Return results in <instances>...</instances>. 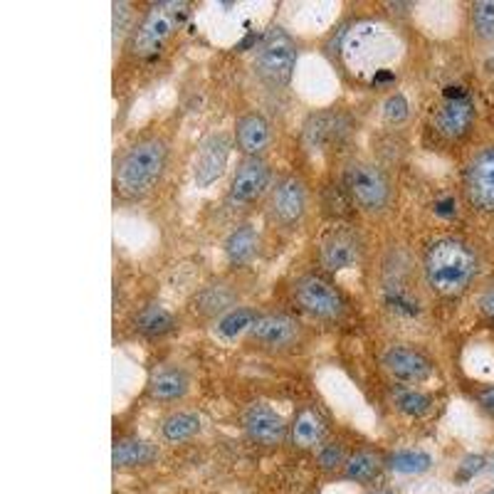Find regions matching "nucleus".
Instances as JSON below:
<instances>
[{"mask_svg":"<svg viewBox=\"0 0 494 494\" xmlns=\"http://www.w3.org/2000/svg\"><path fill=\"white\" fill-rule=\"evenodd\" d=\"M198 430H200V418L196 413H173L161 425V433L168 443H183L188 437H193Z\"/></svg>","mask_w":494,"mask_h":494,"instance_id":"nucleus-24","label":"nucleus"},{"mask_svg":"<svg viewBox=\"0 0 494 494\" xmlns=\"http://www.w3.org/2000/svg\"><path fill=\"white\" fill-rule=\"evenodd\" d=\"M306 210V186L302 178L285 176L277 181L269 196V216L275 217L279 225H295L302 220Z\"/></svg>","mask_w":494,"mask_h":494,"instance_id":"nucleus-9","label":"nucleus"},{"mask_svg":"<svg viewBox=\"0 0 494 494\" xmlns=\"http://www.w3.org/2000/svg\"><path fill=\"white\" fill-rule=\"evenodd\" d=\"M474 32L482 40H494V0H482L472 5Z\"/></svg>","mask_w":494,"mask_h":494,"instance_id":"nucleus-30","label":"nucleus"},{"mask_svg":"<svg viewBox=\"0 0 494 494\" xmlns=\"http://www.w3.org/2000/svg\"><path fill=\"white\" fill-rule=\"evenodd\" d=\"M260 319L255 309H250V306H233L230 312L217 319L216 331L217 336H223V339H237V336H243L245 331H252V326Z\"/></svg>","mask_w":494,"mask_h":494,"instance_id":"nucleus-22","label":"nucleus"},{"mask_svg":"<svg viewBox=\"0 0 494 494\" xmlns=\"http://www.w3.org/2000/svg\"><path fill=\"white\" fill-rule=\"evenodd\" d=\"M296 304L314 319H336L344 312V299L331 282L324 277L304 275L295 282Z\"/></svg>","mask_w":494,"mask_h":494,"instance_id":"nucleus-6","label":"nucleus"},{"mask_svg":"<svg viewBox=\"0 0 494 494\" xmlns=\"http://www.w3.org/2000/svg\"><path fill=\"white\" fill-rule=\"evenodd\" d=\"M346 463H348V460H346L344 447L339 443H329L319 450V464L324 467L326 472H334L339 467H346Z\"/></svg>","mask_w":494,"mask_h":494,"instance_id":"nucleus-31","label":"nucleus"},{"mask_svg":"<svg viewBox=\"0 0 494 494\" xmlns=\"http://www.w3.org/2000/svg\"><path fill=\"white\" fill-rule=\"evenodd\" d=\"M137 329L146 336H163L173 329V314L161 304H146L137 314Z\"/></svg>","mask_w":494,"mask_h":494,"instance_id":"nucleus-23","label":"nucleus"},{"mask_svg":"<svg viewBox=\"0 0 494 494\" xmlns=\"http://www.w3.org/2000/svg\"><path fill=\"white\" fill-rule=\"evenodd\" d=\"M235 137L237 148H240L247 158H255L269 146V124H267V119L260 117V114H245V117L237 119Z\"/></svg>","mask_w":494,"mask_h":494,"instance_id":"nucleus-16","label":"nucleus"},{"mask_svg":"<svg viewBox=\"0 0 494 494\" xmlns=\"http://www.w3.org/2000/svg\"><path fill=\"white\" fill-rule=\"evenodd\" d=\"M435 213H437V216H454L453 198H445V200H440V203H435Z\"/></svg>","mask_w":494,"mask_h":494,"instance_id":"nucleus-36","label":"nucleus"},{"mask_svg":"<svg viewBox=\"0 0 494 494\" xmlns=\"http://www.w3.org/2000/svg\"><path fill=\"white\" fill-rule=\"evenodd\" d=\"M395 408L401 410V413L410 415V418H420V415L430 413V408H433V401H430V395H425L423 391H415V388H398L393 395Z\"/></svg>","mask_w":494,"mask_h":494,"instance_id":"nucleus-27","label":"nucleus"},{"mask_svg":"<svg viewBox=\"0 0 494 494\" xmlns=\"http://www.w3.org/2000/svg\"><path fill=\"white\" fill-rule=\"evenodd\" d=\"M245 430L255 443L277 445L285 440L287 425H285V418H282L279 413H275L269 405L255 403L247 408Z\"/></svg>","mask_w":494,"mask_h":494,"instance_id":"nucleus-14","label":"nucleus"},{"mask_svg":"<svg viewBox=\"0 0 494 494\" xmlns=\"http://www.w3.org/2000/svg\"><path fill=\"white\" fill-rule=\"evenodd\" d=\"M257 247H260V237L252 225H240L233 230L225 240V255L230 265H245L255 257Z\"/></svg>","mask_w":494,"mask_h":494,"instance_id":"nucleus-20","label":"nucleus"},{"mask_svg":"<svg viewBox=\"0 0 494 494\" xmlns=\"http://www.w3.org/2000/svg\"><path fill=\"white\" fill-rule=\"evenodd\" d=\"M381 35V30L374 22H358L356 28L346 30L344 52L346 55H364L366 49L374 48V42Z\"/></svg>","mask_w":494,"mask_h":494,"instance_id":"nucleus-26","label":"nucleus"},{"mask_svg":"<svg viewBox=\"0 0 494 494\" xmlns=\"http://www.w3.org/2000/svg\"><path fill=\"white\" fill-rule=\"evenodd\" d=\"M464 188L470 206L480 213H494V146L477 151L467 163Z\"/></svg>","mask_w":494,"mask_h":494,"instance_id":"nucleus-8","label":"nucleus"},{"mask_svg":"<svg viewBox=\"0 0 494 494\" xmlns=\"http://www.w3.org/2000/svg\"><path fill=\"white\" fill-rule=\"evenodd\" d=\"M378 467H381V463L374 453H356L346 463V477L354 482H371L378 474Z\"/></svg>","mask_w":494,"mask_h":494,"instance_id":"nucleus-29","label":"nucleus"},{"mask_svg":"<svg viewBox=\"0 0 494 494\" xmlns=\"http://www.w3.org/2000/svg\"><path fill=\"white\" fill-rule=\"evenodd\" d=\"M250 336L265 346H287L296 339V322L287 314H262L252 326Z\"/></svg>","mask_w":494,"mask_h":494,"instance_id":"nucleus-15","label":"nucleus"},{"mask_svg":"<svg viewBox=\"0 0 494 494\" xmlns=\"http://www.w3.org/2000/svg\"><path fill=\"white\" fill-rule=\"evenodd\" d=\"M490 494H494V492H490Z\"/></svg>","mask_w":494,"mask_h":494,"instance_id":"nucleus-37","label":"nucleus"},{"mask_svg":"<svg viewBox=\"0 0 494 494\" xmlns=\"http://www.w3.org/2000/svg\"><path fill=\"white\" fill-rule=\"evenodd\" d=\"M168 163V146L163 138L146 137L121 154L114 168V188L127 200L146 198L163 178Z\"/></svg>","mask_w":494,"mask_h":494,"instance_id":"nucleus-2","label":"nucleus"},{"mask_svg":"<svg viewBox=\"0 0 494 494\" xmlns=\"http://www.w3.org/2000/svg\"><path fill=\"white\" fill-rule=\"evenodd\" d=\"M230 148H233V141L227 134H213L200 144L196 163H193V178H196L198 188L213 186L217 178L225 173Z\"/></svg>","mask_w":494,"mask_h":494,"instance_id":"nucleus-10","label":"nucleus"},{"mask_svg":"<svg viewBox=\"0 0 494 494\" xmlns=\"http://www.w3.org/2000/svg\"><path fill=\"white\" fill-rule=\"evenodd\" d=\"M425 282L440 296L463 295L477 277L480 262L474 250L457 237H440L425 252Z\"/></svg>","mask_w":494,"mask_h":494,"instance_id":"nucleus-1","label":"nucleus"},{"mask_svg":"<svg viewBox=\"0 0 494 494\" xmlns=\"http://www.w3.org/2000/svg\"><path fill=\"white\" fill-rule=\"evenodd\" d=\"M484 470V457L482 454H467L460 467H457V474H454V480L457 482H470L474 474H480Z\"/></svg>","mask_w":494,"mask_h":494,"instance_id":"nucleus-33","label":"nucleus"},{"mask_svg":"<svg viewBox=\"0 0 494 494\" xmlns=\"http://www.w3.org/2000/svg\"><path fill=\"white\" fill-rule=\"evenodd\" d=\"M188 391V375L181 368L163 366L148 381V393L156 401H178Z\"/></svg>","mask_w":494,"mask_h":494,"instance_id":"nucleus-18","label":"nucleus"},{"mask_svg":"<svg viewBox=\"0 0 494 494\" xmlns=\"http://www.w3.org/2000/svg\"><path fill=\"white\" fill-rule=\"evenodd\" d=\"M326 425L322 420V415L314 413V410H302L296 415L295 425H292V443L296 447H314L324 440Z\"/></svg>","mask_w":494,"mask_h":494,"instance_id":"nucleus-21","label":"nucleus"},{"mask_svg":"<svg viewBox=\"0 0 494 494\" xmlns=\"http://www.w3.org/2000/svg\"><path fill=\"white\" fill-rule=\"evenodd\" d=\"M346 134V119L334 111H319L304 124V141L312 148H324Z\"/></svg>","mask_w":494,"mask_h":494,"instance_id":"nucleus-17","label":"nucleus"},{"mask_svg":"<svg viewBox=\"0 0 494 494\" xmlns=\"http://www.w3.org/2000/svg\"><path fill=\"white\" fill-rule=\"evenodd\" d=\"M384 117L388 124H401L408 119V101H405L403 94H391V97L384 101Z\"/></svg>","mask_w":494,"mask_h":494,"instance_id":"nucleus-32","label":"nucleus"},{"mask_svg":"<svg viewBox=\"0 0 494 494\" xmlns=\"http://www.w3.org/2000/svg\"><path fill=\"white\" fill-rule=\"evenodd\" d=\"M158 457V450L144 440H119L111 453L114 467H144Z\"/></svg>","mask_w":494,"mask_h":494,"instance_id":"nucleus-19","label":"nucleus"},{"mask_svg":"<svg viewBox=\"0 0 494 494\" xmlns=\"http://www.w3.org/2000/svg\"><path fill=\"white\" fill-rule=\"evenodd\" d=\"M267 183H269V166L260 156L245 158L240 166H237L233 183H230V193L227 200L233 206H247L265 193Z\"/></svg>","mask_w":494,"mask_h":494,"instance_id":"nucleus-11","label":"nucleus"},{"mask_svg":"<svg viewBox=\"0 0 494 494\" xmlns=\"http://www.w3.org/2000/svg\"><path fill=\"white\" fill-rule=\"evenodd\" d=\"M361 237L356 235V230L346 225H334L326 230L319 240V262L329 272H341L348 267L358 265L361 260Z\"/></svg>","mask_w":494,"mask_h":494,"instance_id":"nucleus-7","label":"nucleus"},{"mask_svg":"<svg viewBox=\"0 0 494 494\" xmlns=\"http://www.w3.org/2000/svg\"><path fill=\"white\" fill-rule=\"evenodd\" d=\"M474 121V104L470 97L445 99L440 107L435 109L433 124L437 134L445 138H463Z\"/></svg>","mask_w":494,"mask_h":494,"instance_id":"nucleus-13","label":"nucleus"},{"mask_svg":"<svg viewBox=\"0 0 494 494\" xmlns=\"http://www.w3.org/2000/svg\"><path fill=\"white\" fill-rule=\"evenodd\" d=\"M384 366L388 374L403 384H420L433 371L430 361L410 346H391L384 354Z\"/></svg>","mask_w":494,"mask_h":494,"instance_id":"nucleus-12","label":"nucleus"},{"mask_svg":"<svg viewBox=\"0 0 494 494\" xmlns=\"http://www.w3.org/2000/svg\"><path fill=\"white\" fill-rule=\"evenodd\" d=\"M480 309L494 322V287H490V289L480 296Z\"/></svg>","mask_w":494,"mask_h":494,"instance_id":"nucleus-34","label":"nucleus"},{"mask_svg":"<svg viewBox=\"0 0 494 494\" xmlns=\"http://www.w3.org/2000/svg\"><path fill=\"white\" fill-rule=\"evenodd\" d=\"M196 309L200 314H217V312H230L227 306L233 304V295L227 292L225 287H207L196 296Z\"/></svg>","mask_w":494,"mask_h":494,"instance_id":"nucleus-28","label":"nucleus"},{"mask_svg":"<svg viewBox=\"0 0 494 494\" xmlns=\"http://www.w3.org/2000/svg\"><path fill=\"white\" fill-rule=\"evenodd\" d=\"M480 403H482V408L487 410V413L494 415V385L484 388L482 393H480Z\"/></svg>","mask_w":494,"mask_h":494,"instance_id":"nucleus-35","label":"nucleus"},{"mask_svg":"<svg viewBox=\"0 0 494 494\" xmlns=\"http://www.w3.org/2000/svg\"><path fill=\"white\" fill-rule=\"evenodd\" d=\"M430 464H433V457L428 453H420V450H401V453H393L388 457V467L401 474L428 472Z\"/></svg>","mask_w":494,"mask_h":494,"instance_id":"nucleus-25","label":"nucleus"},{"mask_svg":"<svg viewBox=\"0 0 494 494\" xmlns=\"http://www.w3.org/2000/svg\"><path fill=\"white\" fill-rule=\"evenodd\" d=\"M296 48L282 28H272L257 49L255 69L269 87H287L295 75Z\"/></svg>","mask_w":494,"mask_h":494,"instance_id":"nucleus-4","label":"nucleus"},{"mask_svg":"<svg viewBox=\"0 0 494 494\" xmlns=\"http://www.w3.org/2000/svg\"><path fill=\"white\" fill-rule=\"evenodd\" d=\"M344 186L348 198L354 200L356 206L368 213L375 210H384L388 206V198H391V183L388 178L378 166L374 163H351L346 166L344 173Z\"/></svg>","mask_w":494,"mask_h":494,"instance_id":"nucleus-5","label":"nucleus"},{"mask_svg":"<svg viewBox=\"0 0 494 494\" xmlns=\"http://www.w3.org/2000/svg\"><path fill=\"white\" fill-rule=\"evenodd\" d=\"M188 8L190 5L183 0H163V3L151 5L144 20L138 22V28L134 30L131 52L138 57L156 55L158 49L173 38V32L183 25V20L188 18Z\"/></svg>","mask_w":494,"mask_h":494,"instance_id":"nucleus-3","label":"nucleus"}]
</instances>
